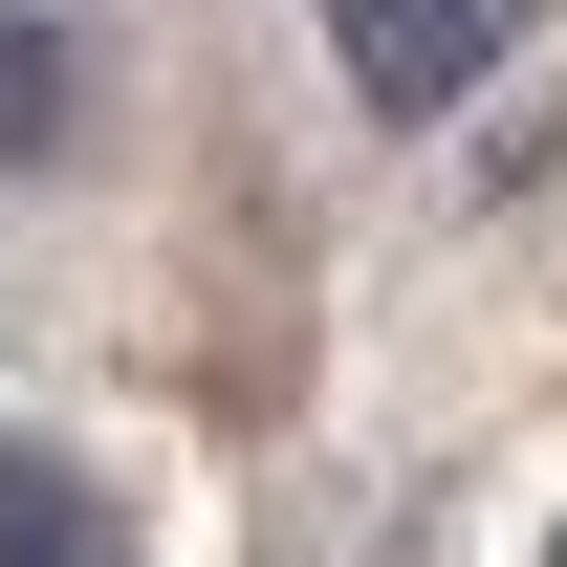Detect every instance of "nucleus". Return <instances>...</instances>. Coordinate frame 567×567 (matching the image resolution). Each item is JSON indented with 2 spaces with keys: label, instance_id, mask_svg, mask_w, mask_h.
I'll use <instances>...</instances> for the list:
<instances>
[{
  "label": "nucleus",
  "instance_id": "obj_3",
  "mask_svg": "<svg viewBox=\"0 0 567 567\" xmlns=\"http://www.w3.org/2000/svg\"><path fill=\"white\" fill-rule=\"evenodd\" d=\"M66 132V44H44V22H0V153H44Z\"/></svg>",
  "mask_w": 567,
  "mask_h": 567
},
{
  "label": "nucleus",
  "instance_id": "obj_2",
  "mask_svg": "<svg viewBox=\"0 0 567 567\" xmlns=\"http://www.w3.org/2000/svg\"><path fill=\"white\" fill-rule=\"evenodd\" d=\"M0 567H132V524L66 436H0Z\"/></svg>",
  "mask_w": 567,
  "mask_h": 567
},
{
  "label": "nucleus",
  "instance_id": "obj_1",
  "mask_svg": "<svg viewBox=\"0 0 567 567\" xmlns=\"http://www.w3.org/2000/svg\"><path fill=\"white\" fill-rule=\"evenodd\" d=\"M328 22V66H350V110H393V132H436V110H481V66L524 44V0H306Z\"/></svg>",
  "mask_w": 567,
  "mask_h": 567
},
{
  "label": "nucleus",
  "instance_id": "obj_4",
  "mask_svg": "<svg viewBox=\"0 0 567 567\" xmlns=\"http://www.w3.org/2000/svg\"><path fill=\"white\" fill-rule=\"evenodd\" d=\"M546 567H567V546H546Z\"/></svg>",
  "mask_w": 567,
  "mask_h": 567
}]
</instances>
